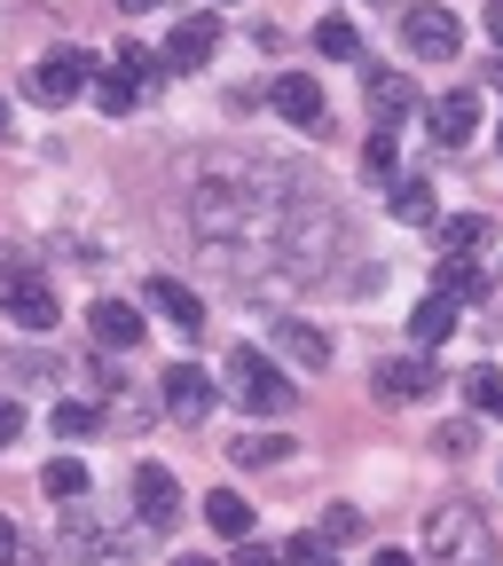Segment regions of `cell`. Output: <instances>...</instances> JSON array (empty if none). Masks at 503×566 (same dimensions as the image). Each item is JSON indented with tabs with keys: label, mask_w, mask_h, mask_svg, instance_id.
I'll return each instance as SVG.
<instances>
[{
	"label": "cell",
	"mask_w": 503,
	"mask_h": 566,
	"mask_svg": "<svg viewBox=\"0 0 503 566\" xmlns=\"http://www.w3.org/2000/svg\"><path fill=\"white\" fill-rule=\"evenodd\" d=\"M95 103H103V111H111V118H126V111H134V103H142V87H134V80H126V71H95Z\"/></svg>",
	"instance_id": "obj_24"
},
{
	"label": "cell",
	"mask_w": 503,
	"mask_h": 566,
	"mask_svg": "<svg viewBox=\"0 0 503 566\" xmlns=\"http://www.w3.org/2000/svg\"><path fill=\"white\" fill-rule=\"evenodd\" d=\"M363 174H370V181H386V174H394V134H370V150H363Z\"/></svg>",
	"instance_id": "obj_31"
},
{
	"label": "cell",
	"mask_w": 503,
	"mask_h": 566,
	"mask_svg": "<svg viewBox=\"0 0 503 566\" xmlns=\"http://www.w3.org/2000/svg\"><path fill=\"white\" fill-rule=\"evenodd\" d=\"M174 520H181L174 472H166V464H142V472H134V527H142V535H166Z\"/></svg>",
	"instance_id": "obj_7"
},
{
	"label": "cell",
	"mask_w": 503,
	"mask_h": 566,
	"mask_svg": "<svg viewBox=\"0 0 503 566\" xmlns=\"http://www.w3.org/2000/svg\"><path fill=\"white\" fill-rule=\"evenodd\" d=\"M275 111L292 118V126H323L331 103H323V87L307 80V71H283V80H275Z\"/></svg>",
	"instance_id": "obj_14"
},
{
	"label": "cell",
	"mask_w": 503,
	"mask_h": 566,
	"mask_svg": "<svg viewBox=\"0 0 503 566\" xmlns=\"http://www.w3.org/2000/svg\"><path fill=\"white\" fill-rule=\"evenodd\" d=\"M158 401H166V417H181V424H205V417H212V401H221V386H212L197 363H174V370L158 378Z\"/></svg>",
	"instance_id": "obj_8"
},
{
	"label": "cell",
	"mask_w": 503,
	"mask_h": 566,
	"mask_svg": "<svg viewBox=\"0 0 503 566\" xmlns=\"http://www.w3.org/2000/svg\"><path fill=\"white\" fill-rule=\"evenodd\" d=\"M17 433H24V409H17V401H9V394H0V449H9V441H17Z\"/></svg>",
	"instance_id": "obj_32"
},
{
	"label": "cell",
	"mask_w": 503,
	"mask_h": 566,
	"mask_svg": "<svg viewBox=\"0 0 503 566\" xmlns=\"http://www.w3.org/2000/svg\"><path fill=\"white\" fill-rule=\"evenodd\" d=\"M142 307H158V315H166L174 331H189V338L205 331V300L189 292V283H174V275H150V292H142Z\"/></svg>",
	"instance_id": "obj_12"
},
{
	"label": "cell",
	"mask_w": 503,
	"mask_h": 566,
	"mask_svg": "<svg viewBox=\"0 0 503 566\" xmlns=\"http://www.w3.org/2000/svg\"><path fill=\"white\" fill-rule=\"evenodd\" d=\"M237 566H283V558H275L268 543H252V535H244V543H237Z\"/></svg>",
	"instance_id": "obj_33"
},
{
	"label": "cell",
	"mask_w": 503,
	"mask_h": 566,
	"mask_svg": "<svg viewBox=\"0 0 503 566\" xmlns=\"http://www.w3.org/2000/svg\"><path fill=\"white\" fill-rule=\"evenodd\" d=\"M480 24H488V40L503 48V0H488V17H480Z\"/></svg>",
	"instance_id": "obj_34"
},
{
	"label": "cell",
	"mask_w": 503,
	"mask_h": 566,
	"mask_svg": "<svg viewBox=\"0 0 503 566\" xmlns=\"http://www.w3.org/2000/svg\"><path fill=\"white\" fill-rule=\"evenodd\" d=\"M118 9H126V17H142V9H166V0H118Z\"/></svg>",
	"instance_id": "obj_36"
},
{
	"label": "cell",
	"mask_w": 503,
	"mask_h": 566,
	"mask_svg": "<svg viewBox=\"0 0 503 566\" xmlns=\"http://www.w3.org/2000/svg\"><path fill=\"white\" fill-rule=\"evenodd\" d=\"M315 48H323L331 63H354V55H363V40H354L346 17H323V24H315Z\"/></svg>",
	"instance_id": "obj_25"
},
{
	"label": "cell",
	"mask_w": 503,
	"mask_h": 566,
	"mask_svg": "<svg viewBox=\"0 0 503 566\" xmlns=\"http://www.w3.org/2000/svg\"><path fill=\"white\" fill-rule=\"evenodd\" d=\"M174 566H212V558H197V551H189V558H174Z\"/></svg>",
	"instance_id": "obj_38"
},
{
	"label": "cell",
	"mask_w": 503,
	"mask_h": 566,
	"mask_svg": "<svg viewBox=\"0 0 503 566\" xmlns=\"http://www.w3.org/2000/svg\"><path fill=\"white\" fill-rule=\"evenodd\" d=\"M354 535H363V512H354V504H331V512H323V543L338 551V543H354Z\"/></svg>",
	"instance_id": "obj_30"
},
{
	"label": "cell",
	"mask_w": 503,
	"mask_h": 566,
	"mask_svg": "<svg viewBox=\"0 0 503 566\" xmlns=\"http://www.w3.org/2000/svg\"><path fill=\"white\" fill-rule=\"evenodd\" d=\"M275 558H283V566H338V558H331V543H323L315 527H307V535H292V543H283Z\"/></svg>",
	"instance_id": "obj_28"
},
{
	"label": "cell",
	"mask_w": 503,
	"mask_h": 566,
	"mask_svg": "<svg viewBox=\"0 0 503 566\" xmlns=\"http://www.w3.org/2000/svg\"><path fill=\"white\" fill-rule=\"evenodd\" d=\"M205 527L229 535V543H244V535H252V504H244L237 488H212V495H205Z\"/></svg>",
	"instance_id": "obj_17"
},
{
	"label": "cell",
	"mask_w": 503,
	"mask_h": 566,
	"mask_svg": "<svg viewBox=\"0 0 503 566\" xmlns=\"http://www.w3.org/2000/svg\"><path fill=\"white\" fill-rule=\"evenodd\" d=\"M457 386H464V401H472L480 417H503V370H464Z\"/></svg>",
	"instance_id": "obj_23"
},
{
	"label": "cell",
	"mask_w": 503,
	"mask_h": 566,
	"mask_svg": "<svg viewBox=\"0 0 503 566\" xmlns=\"http://www.w3.org/2000/svg\"><path fill=\"white\" fill-rule=\"evenodd\" d=\"M275 346H283V363H300V370H331V331H315L300 315H275Z\"/></svg>",
	"instance_id": "obj_13"
},
{
	"label": "cell",
	"mask_w": 503,
	"mask_h": 566,
	"mask_svg": "<svg viewBox=\"0 0 503 566\" xmlns=\"http://www.w3.org/2000/svg\"><path fill=\"white\" fill-rule=\"evenodd\" d=\"M370 111H378V134H394V118L409 111V80H401V71H370Z\"/></svg>",
	"instance_id": "obj_21"
},
{
	"label": "cell",
	"mask_w": 503,
	"mask_h": 566,
	"mask_svg": "<svg viewBox=\"0 0 503 566\" xmlns=\"http://www.w3.org/2000/svg\"><path fill=\"white\" fill-rule=\"evenodd\" d=\"M0 134H9V103H0Z\"/></svg>",
	"instance_id": "obj_40"
},
{
	"label": "cell",
	"mask_w": 503,
	"mask_h": 566,
	"mask_svg": "<svg viewBox=\"0 0 503 566\" xmlns=\"http://www.w3.org/2000/svg\"><path fill=\"white\" fill-rule=\"evenodd\" d=\"M40 488L55 495V504H80V495H87V464H80V457H55V464L40 472Z\"/></svg>",
	"instance_id": "obj_22"
},
{
	"label": "cell",
	"mask_w": 503,
	"mask_h": 566,
	"mask_svg": "<svg viewBox=\"0 0 503 566\" xmlns=\"http://www.w3.org/2000/svg\"><path fill=\"white\" fill-rule=\"evenodd\" d=\"M488 80H495V87H503V55H495V71H488Z\"/></svg>",
	"instance_id": "obj_39"
},
{
	"label": "cell",
	"mask_w": 503,
	"mask_h": 566,
	"mask_svg": "<svg viewBox=\"0 0 503 566\" xmlns=\"http://www.w3.org/2000/svg\"><path fill=\"white\" fill-rule=\"evenodd\" d=\"M370 386H378V401H394V409H401V401H425L441 378H433V363H425V354H394V363H378V378H370Z\"/></svg>",
	"instance_id": "obj_11"
},
{
	"label": "cell",
	"mask_w": 503,
	"mask_h": 566,
	"mask_svg": "<svg viewBox=\"0 0 503 566\" xmlns=\"http://www.w3.org/2000/svg\"><path fill=\"white\" fill-rule=\"evenodd\" d=\"M9 551H17V527H9V520H0V558H9Z\"/></svg>",
	"instance_id": "obj_37"
},
{
	"label": "cell",
	"mask_w": 503,
	"mask_h": 566,
	"mask_svg": "<svg viewBox=\"0 0 503 566\" xmlns=\"http://www.w3.org/2000/svg\"><path fill=\"white\" fill-rule=\"evenodd\" d=\"M425 551H433V566H495V527L472 504H441L425 512Z\"/></svg>",
	"instance_id": "obj_3"
},
{
	"label": "cell",
	"mask_w": 503,
	"mask_h": 566,
	"mask_svg": "<svg viewBox=\"0 0 503 566\" xmlns=\"http://www.w3.org/2000/svg\"><path fill=\"white\" fill-rule=\"evenodd\" d=\"M425 126H433L441 150H464V142L480 134V95H472V87H449L433 111H425Z\"/></svg>",
	"instance_id": "obj_9"
},
{
	"label": "cell",
	"mask_w": 503,
	"mask_h": 566,
	"mask_svg": "<svg viewBox=\"0 0 503 566\" xmlns=\"http://www.w3.org/2000/svg\"><path fill=\"white\" fill-rule=\"evenodd\" d=\"M87 323H95V346H126V354L142 346V331H150V323H142V307H126V300H95Z\"/></svg>",
	"instance_id": "obj_15"
},
{
	"label": "cell",
	"mask_w": 503,
	"mask_h": 566,
	"mask_svg": "<svg viewBox=\"0 0 503 566\" xmlns=\"http://www.w3.org/2000/svg\"><path fill=\"white\" fill-rule=\"evenodd\" d=\"M229 394H237L252 417H292V409H300L292 370H283L275 354H252V346H237V354H229Z\"/></svg>",
	"instance_id": "obj_4"
},
{
	"label": "cell",
	"mask_w": 503,
	"mask_h": 566,
	"mask_svg": "<svg viewBox=\"0 0 503 566\" xmlns=\"http://www.w3.org/2000/svg\"><path fill=\"white\" fill-rule=\"evenodd\" d=\"M433 449H441V457H472V449H480V424H472V417L441 424V433H433Z\"/></svg>",
	"instance_id": "obj_29"
},
{
	"label": "cell",
	"mask_w": 503,
	"mask_h": 566,
	"mask_svg": "<svg viewBox=\"0 0 503 566\" xmlns=\"http://www.w3.org/2000/svg\"><path fill=\"white\" fill-rule=\"evenodd\" d=\"M55 543H63V558H80V566H134L142 527H118L103 512H55Z\"/></svg>",
	"instance_id": "obj_2"
},
{
	"label": "cell",
	"mask_w": 503,
	"mask_h": 566,
	"mask_svg": "<svg viewBox=\"0 0 503 566\" xmlns=\"http://www.w3.org/2000/svg\"><path fill=\"white\" fill-rule=\"evenodd\" d=\"M212 48H221V24H212V17H181L174 32H166V71H205L212 63Z\"/></svg>",
	"instance_id": "obj_10"
},
{
	"label": "cell",
	"mask_w": 503,
	"mask_h": 566,
	"mask_svg": "<svg viewBox=\"0 0 503 566\" xmlns=\"http://www.w3.org/2000/svg\"><path fill=\"white\" fill-rule=\"evenodd\" d=\"M495 150H503V134H495Z\"/></svg>",
	"instance_id": "obj_41"
},
{
	"label": "cell",
	"mask_w": 503,
	"mask_h": 566,
	"mask_svg": "<svg viewBox=\"0 0 503 566\" xmlns=\"http://www.w3.org/2000/svg\"><path fill=\"white\" fill-rule=\"evenodd\" d=\"M48 424H55V441H87V433H95V409H87V401H55Z\"/></svg>",
	"instance_id": "obj_27"
},
{
	"label": "cell",
	"mask_w": 503,
	"mask_h": 566,
	"mask_svg": "<svg viewBox=\"0 0 503 566\" xmlns=\"http://www.w3.org/2000/svg\"><path fill=\"white\" fill-rule=\"evenodd\" d=\"M409 338H417V346H449V338H457V307H449L441 292H425L417 315H409Z\"/></svg>",
	"instance_id": "obj_19"
},
{
	"label": "cell",
	"mask_w": 503,
	"mask_h": 566,
	"mask_svg": "<svg viewBox=\"0 0 503 566\" xmlns=\"http://www.w3.org/2000/svg\"><path fill=\"white\" fill-rule=\"evenodd\" d=\"M401 40H409V55H425V63H449V55L464 48V24L441 9V0H417V9H401Z\"/></svg>",
	"instance_id": "obj_6"
},
{
	"label": "cell",
	"mask_w": 503,
	"mask_h": 566,
	"mask_svg": "<svg viewBox=\"0 0 503 566\" xmlns=\"http://www.w3.org/2000/svg\"><path fill=\"white\" fill-rule=\"evenodd\" d=\"M488 237H495L488 212H457V221H441V260H472V252H488Z\"/></svg>",
	"instance_id": "obj_18"
},
{
	"label": "cell",
	"mask_w": 503,
	"mask_h": 566,
	"mask_svg": "<svg viewBox=\"0 0 503 566\" xmlns=\"http://www.w3.org/2000/svg\"><path fill=\"white\" fill-rule=\"evenodd\" d=\"M87 87H95V55H87V48H55V55H40V63L24 71V95L48 103V111H63L71 95H87Z\"/></svg>",
	"instance_id": "obj_5"
},
{
	"label": "cell",
	"mask_w": 503,
	"mask_h": 566,
	"mask_svg": "<svg viewBox=\"0 0 503 566\" xmlns=\"http://www.w3.org/2000/svg\"><path fill=\"white\" fill-rule=\"evenodd\" d=\"M433 292H441L449 307H472V300H488V268H480V260H441Z\"/></svg>",
	"instance_id": "obj_16"
},
{
	"label": "cell",
	"mask_w": 503,
	"mask_h": 566,
	"mask_svg": "<svg viewBox=\"0 0 503 566\" xmlns=\"http://www.w3.org/2000/svg\"><path fill=\"white\" fill-rule=\"evenodd\" d=\"M394 221H409V229H433L441 221V205H433V181H394Z\"/></svg>",
	"instance_id": "obj_20"
},
{
	"label": "cell",
	"mask_w": 503,
	"mask_h": 566,
	"mask_svg": "<svg viewBox=\"0 0 503 566\" xmlns=\"http://www.w3.org/2000/svg\"><path fill=\"white\" fill-rule=\"evenodd\" d=\"M370 566H417L409 551H370Z\"/></svg>",
	"instance_id": "obj_35"
},
{
	"label": "cell",
	"mask_w": 503,
	"mask_h": 566,
	"mask_svg": "<svg viewBox=\"0 0 503 566\" xmlns=\"http://www.w3.org/2000/svg\"><path fill=\"white\" fill-rule=\"evenodd\" d=\"M0 323H17V331H55V323H63L55 283H48L40 260H24V252H0Z\"/></svg>",
	"instance_id": "obj_1"
},
{
	"label": "cell",
	"mask_w": 503,
	"mask_h": 566,
	"mask_svg": "<svg viewBox=\"0 0 503 566\" xmlns=\"http://www.w3.org/2000/svg\"><path fill=\"white\" fill-rule=\"evenodd\" d=\"M292 449H300V441H283V433H244L229 457H237V464H283Z\"/></svg>",
	"instance_id": "obj_26"
}]
</instances>
